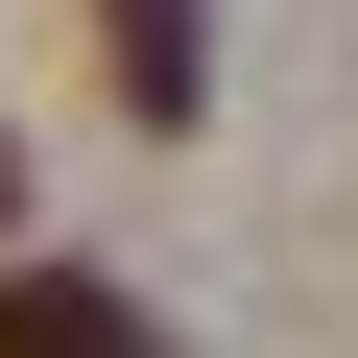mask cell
<instances>
[{
    "label": "cell",
    "mask_w": 358,
    "mask_h": 358,
    "mask_svg": "<svg viewBox=\"0 0 358 358\" xmlns=\"http://www.w3.org/2000/svg\"><path fill=\"white\" fill-rule=\"evenodd\" d=\"M0 358H167V310L120 263H0Z\"/></svg>",
    "instance_id": "cell-1"
},
{
    "label": "cell",
    "mask_w": 358,
    "mask_h": 358,
    "mask_svg": "<svg viewBox=\"0 0 358 358\" xmlns=\"http://www.w3.org/2000/svg\"><path fill=\"white\" fill-rule=\"evenodd\" d=\"M96 48H120V120H192L215 96V0H96Z\"/></svg>",
    "instance_id": "cell-2"
},
{
    "label": "cell",
    "mask_w": 358,
    "mask_h": 358,
    "mask_svg": "<svg viewBox=\"0 0 358 358\" xmlns=\"http://www.w3.org/2000/svg\"><path fill=\"white\" fill-rule=\"evenodd\" d=\"M0 239H24V143H0Z\"/></svg>",
    "instance_id": "cell-3"
}]
</instances>
